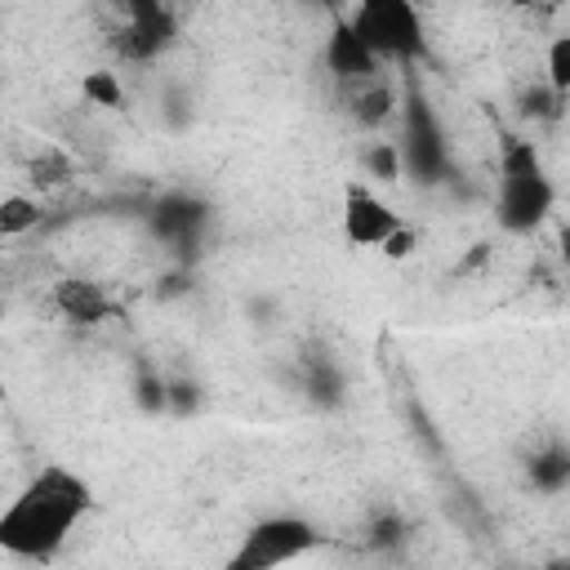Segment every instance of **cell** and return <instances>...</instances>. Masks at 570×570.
<instances>
[{
    "label": "cell",
    "instance_id": "cell-12",
    "mask_svg": "<svg viewBox=\"0 0 570 570\" xmlns=\"http://www.w3.org/2000/svg\"><path fill=\"white\" fill-rule=\"evenodd\" d=\"M548 89H552V98L570 94V36H557L548 45Z\"/></svg>",
    "mask_w": 570,
    "mask_h": 570
},
{
    "label": "cell",
    "instance_id": "cell-3",
    "mask_svg": "<svg viewBox=\"0 0 570 570\" xmlns=\"http://www.w3.org/2000/svg\"><path fill=\"white\" fill-rule=\"evenodd\" d=\"M325 543L321 525L298 517V512H272L258 517L232 548L223 570H285L294 561H303L307 552H316Z\"/></svg>",
    "mask_w": 570,
    "mask_h": 570
},
{
    "label": "cell",
    "instance_id": "cell-14",
    "mask_svg": "<svg viewBox=\"0 0 570 570\" xmlns=\"http://www.w3.org/2000/svg\"><path fill=\"white\" fill-rule=\"evenodd\" d=\"M365 165L379 174V178H401V151L392 147V142H379V147H370V156H365Z\"/></svg>",
    "mask_w": 570,
    "mask_h": 570
},
{
    "label": "cell",
    "instance_id": "cell-15",
    "mask_svg": "<svg viewBox=\"0 0 570 570\" xmlns=\"http://www.w3.org/2000/svg\"><path fill=\"white\" fill-rule=\"evenodd\" d=\"M410 249H414V227H405V223H401V227L379 245V254H383V258H392V263L410 258Z\"/></svg>",
    "mask_w": 570,
    "mask_h": 570
},
{
    "label": "cell",
    "instance_id": "cell-10",
    "mask_svg": "<svg viewBox=\"0 0 570 570\" xmlns=\"http://www.w3.org/2000/svg\"><path fill=\"white\" fill-rule=\"evenodd\" d=\"M80 98L94 102V107H120L125 102V89H120V76L98 67V71H85L80 76Z\"/></svg>",
    "mask_w": 570,
    "mask_h": 570
},
{
    "label": "cell",
    "instance_id": "cell-6",
    "mask_svg": "<svg viewBox=\"0 0 570 570\" xmlns=\"http://www.w3.org/2000/svg\"><path fill=\"white\" fill-rule=\"evenodd\" d=\"M325 67L334 71L338 85H356V80H370L383 71V62L361 45V36L347 27V18L334 22V31L325 36Z\"/></svg>",
    "mask_w": 570,
    "mask_h": 570
},
{
    "label": "cell",
    "instance_id": "cell-4",
    "mask_svg": "<svg viewBox=\"0 0 570 570\" xmlns=\"http://www.w3.org/2000/svg\"><path fill=\"white\" fill-rule=\"evenodd\" d=\"M347 27L361 36V45L379 62H419L428 53L423 18L410 0H365L347 18Z\"/></svg>",
    "mask_w": 570,
    "mask_h": 570
},
{
    "label": "cell",
    "instance_id": "cell-1",
    "mask_svg": "<svg viewBox=\"0 0 570 570\" xmlns=\"http://www.w3.org/2000/svg\"><path fill=\"white\" fill-rule=\"evenodd\" d=\"M89 512H94V485L67 463H45L4 503L0 552L18 561H53Z\"/></svg>",
    "mask_w": 570,
    "mask_h": 570
},
{
    "label": "cell",
    "instance_id": "cell-13",
    "mask_svg": "<svg viewBox=\"0 0 570 570\" xmlns=\"http://www.w3.org/2000/svg\"><path fill=\"white\" fill-rule=\"evenodd\" d=\"M566 472H570V463H566V450H561V445H557L552 454L534 459V481L548 485V490H561V485H566Z\"/></svg>",
    "mask_w": 570,
    "mask_h": 570
},
{
    "label": "cell",
    "instance_id": "cell-5",
    "mask_svg": "<svg viewBox=\"0 0 570 570\" xmlns=\"http://www.w3.org/2000/svg\"><path fill=\"white\" fill-rule=\"evenodd\" d=\"M396 227H401V214L379 191H370L365 183L343 187V236H347V245L379 249Z\"/></svg>",
    "mask_w": 570,
    "mask_h": 570
},
{
    "label": "cell",
    "instance_id": "cell-11",
    "mask_svg": "<svg viewBox=\"0 0 570 570\" xmlns=\"http://www.w3.org/2000/svg\"><path fill=\"white\" fill-rule=\"evenodd\" d=\"M40 223V200L31 196H4L0 200V236H22Z\"/></svg>",
    "mask_w": 570,
    "mask_h": 570
},
{
    "label": "cell",
    "instance_id": "cell-9",
    "mask_svg": "<svg viewBox=\"0 0 570 570\" xmlns=\"http://www.w3.org/2000/svg\"><path fill=\"white\" fill-rule=\"evenodd\" d=\"M343 89H352V111H356V120L361 125H379L383 116H387V107H392V89H387V80H383V71L379 76H370V80H356V85H343Z\"/></svg>",
    "mask_w": 570,
    "mask_h": 570
},
{
    "label": "cell",
    "instance_id": "cell-2",
    "mask_svg": "<svg viewBox=\"0 0 570 570\" xmlns=\"http://www.w3.org/2000/svg\"><path fill=\"white\" fill-rule=\"evenodd\" d=\"M552 200H557V191H552V178L543 174L534 147L512 138L499 156V196H494L499 227L512 236H525L552 214Z\"/></svg>",
    "mask_w": 570,
    "mask_h": 570
},
{
    "label": "cell",
    "instance_id": "cell-8",
    "mask_svg": "<svg viewBox=\"0 0 570 570\" xmlns=\"http://www.w3.org/2000/svg\"><path fill=\"white\" fill-rule=\"evenodd\" d=\"M169 36H174L169 9H160V4H134V22H129V31H125V49H129L134 58H151L156 49L169 45Z\"/></svg>",
    "mask_w": 570,
    "mask_h": 570
},
{
    "label": "cell",
    "instance_id": "cell-7",
    "mask_svg": "<svg viewBox=\"0 0 570 570\" xmlns=\"http://www.w3.org/2000/svg\"><path fill=\"white\" fill-rule=\"evenodd\" d=\"M53 307L71 321V325H98L111 316V298L98 281H85V276H67L53 285Z\"/></svg>",
    "mask_w": 570,
    "mask_h": 570
}]
</instances>
